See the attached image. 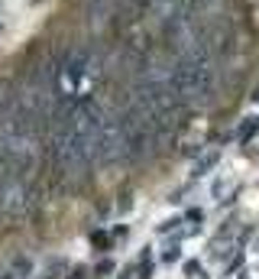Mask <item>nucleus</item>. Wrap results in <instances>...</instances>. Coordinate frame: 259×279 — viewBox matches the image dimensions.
<instances>
[{"label": "nucleus", "instance_id": "obj_1", "mask_svg": "<svg viewBox=\"0 0 259 279\" xmlns=\"http://www.w3.org/2000/svg\"><path fill=\"white\" fill-rule=\"evenodd\" d=\"M256 130H259V120H256V117H246V124L240 127V140H250Z\"/></svg>", "mask_w": 259, "mask_h": 279}, {"label": "nucleus", "instance_id": "obj_2", "mask_svg": "<svg viewBox=\"0 0 259 279\" xmlns=\"http://www.w3.org/2000/svg\"><path fill=\"white\" fill-rule=\"evenodd\" d=\"M0 195H3V175H0Z\"/></svg>", "mask_w": 259, "mask_h": 279}]
</instances>
